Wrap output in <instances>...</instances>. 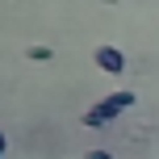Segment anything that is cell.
I'll return each instance as SVG.
<instances>
[{
  "instance_id": "1",
  "label": "cell",
  "mask_w": 159,
  "mask_h": 159,
  "mask_svg": "<svg viewBox=\"0 0 159 159\" xmlns=\"http://www.w3.org/2000/svg\"><path fill=\"white\" fill-rule=\"evenodd\" d=\"M130 105H134V92H109L105 101H96L92 109L84 113V126L101 130V126H109V121H117V113H126Z\"/></svg>"
},
{
  "instance_id": "2",
  "label": "cell",
  "mask_w": 159,
  "mask_h": 159,
  "mask_svg": "<svg viewBox=\"0 0 159 159\" xmlns=\"http://www.w3.org/2000/svg\"><path fill=\"white\" fill-rule=\"evenodd\" d=\"M92 63L101 67V71H109V75H126V55H121L117 46H96Z\"/></svg>"
},
{
  "instance_id": "3",
  "label": "cell",
  "mask_w": 159,
  "mask_h": 159,
  "mask_svg": "<svg viewBox=\"0 0 159 159\" xmlns=\"http://www.w3.org/2000/svg\"><path fill=\"white\" fill-rule=\"evenodd\" d=\"M25 59H30V63H50L55 50H50V46H30V50H25Z\"/></svg>"
},
{
  "instance_id": "4",
  "label": "cell",
  "mask_w": 159,
  "mask_h": 159,
  "mask_svg": "<svg viewBox=\"0 0 159 159\" xmlns=\"http://www.w3.org/2000/svg\"><path fill=\"white\" fill-rule=\"evenodd\" d=\"M84 159H113V155H109V151H88Z\"/></svg>"
},
{
  "instance_id": "5",
  "label": "cell",
  "mask_w": 159,
  "mask_h": 159,
  "mask_svg": "<svg viewBox=\"0 0 159 159\" xmlns=\"http://www.w3.org/2000/svg\"><path fill=\"white\" fill-rule=\"evenodd\" d=\"M0 155H4V134H0Z\"/></svg>"
},
{
  "instance_id": "6",
  "label": "cell",
  "mask_w": 159,
  "mask_h": 159,
  "mask_svg": "<svg viewBox=\"0 0 159 159\" xmlns=\"http://www.w3.org/2000/svg\"><path fill=\"white\" fill-rule=\"evenodd\" d=\"M0 159H4V155H0Z\"/></svg>"
}]
</instances>
